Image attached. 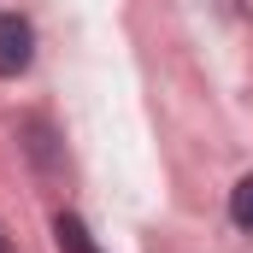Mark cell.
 I'll list each match as a JSON object with an SVG mask.
<instances>
[{"instance_id":"cell-3","label":"cell","mask_w":253,"mask_h":253,"mask_svg":"<svg viewBox=\"0 0 253 253\" xmlns=\"http://www.w3.org/2000/svg\"><path fill=\"white\" fill-rule=\"evenodd\" d=\"M230 218H236V230H248V236H253V171L230 189Z\"/></svg>"},{"instance_id":"cell-4","label":"cell","mask_w":253,"mask_h":253,"mask_svg":"<svg viewBox=\"0 0 253 253\" xmlns=\"http://www.w3.org/2000/svg\"><path fill=\"white\" fill-rule=\"evenodd\" d=\"M0 253H12V242H6V236H0Z\"/></svg>"},{"instance_id":"cell-1","label":"cell","mask_w":253,"mask_h":253,"mask_svg":"<svg viewBox=\"0 0 253 253\" xmlns=\"http://www.w3.org/2000/svg\"><path fill=\"white\" fill-rule=\"evenodd\" d=\"M36 59V30L18 12H0V77H24Z\"/></svg>"},{"instance_id":"cell-2","label":"cell","mask_w":253,"mask_h":253,"mask_svg":"<svg viewBox=\"0 0 253 253\" xmlns=\"http://www.w3.org/2000/svg\"><path fill=\"white\" fill-rule=\"evenodd\" d=\"M53 242H59V253H100L94 236H88V224H83L77 212H59V218H53Z\"/></svg>"}]
</instances>
